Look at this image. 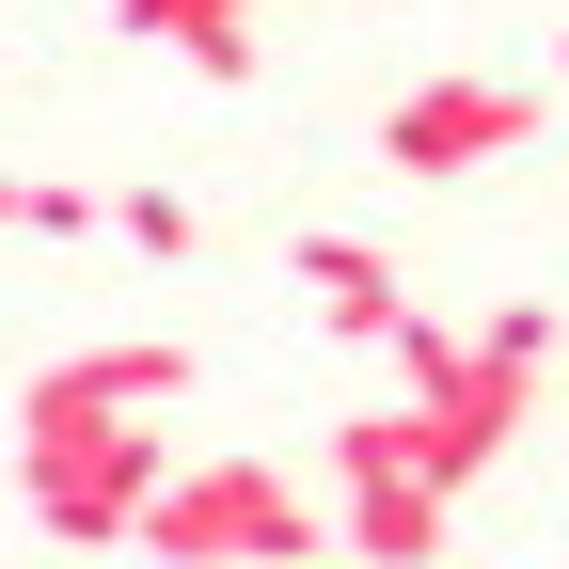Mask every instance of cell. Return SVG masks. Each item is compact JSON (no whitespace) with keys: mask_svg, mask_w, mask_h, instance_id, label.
Wrapping results in <instances>:
<instances>
[{"mask_svg":"<svg viewBox=\"0 0 569 569\" xmlns=\"http://www.w3.org/2000/svg\"><path fill=\"white\" fill-rule=\"evenodd\" d=\"M190 396V348L127 332V348H80V365H48L32 411H17V475H32V522L48 538H142V507H159L174 443L142 411Z\"/></svg>","mask_w":569,"mask_h":569,"instance_id":"obj_1","label":"cell"},{"mask_svg":"<svg viewBox=\"0 0 569 569\" xmlns=\"http://www.w3.org/2000/svg\"><path fill=\"white\" fill-rule=\"evenodd\" d=\"M142 553L159 569H317L332 507L301 475H269V459H190V475H159V507H142Z\"/></svg>","mask_w":569,"mask_h":569,"instance_id":"obj_2","label":"cell"},{"mask_svg":"<svg viewBox=\"0 0 569 569\" xmlns=\"http://www.w3.org/2000/svg\"><path fill=\"white\" fill-rule=\"evenodd\" d=\"M332 490H348L332 538L365 553V569H443V507H459V490L427 475L411 411H348V427H332Z\"/></svg>","mask_w":569,"mask_h":569,"instance_id":"obj_3","label":"cell"},{"mask_svg":"<svg viewBox=\"0 0 569 569\" xmlns=\"http://www.w3.org/2000/svg\"><path fill=\"white\" fill-rule=\"evenodd\" d=\"M538 111H553L538 80H411V96L380 111V159L443 190V174H490V159H522V142H538Z\"/></svg>","mask_w":569,"mask_h":569,"instance_id":"obj_4","label":"cell"},{"mask_svg":"<svg viewBox=\"0 0 569 569\" xmlns=\"http://www.w3.org/2000/svg\"><path fill=\"white\" fill-rule=\"evenodd\" d=\"M142 48H174L190 80H253V0H111Z\"/></svg>","mask_w":569,"mask_h":569,"instance_id":"obj_5","label":"cell"},{"mask_svg":"<svg viewBox=\"0 0 569 569\" xmlns=\"http://www.w3.org/2000/svg\"><path fill=\"white\" fill-rule=\"evenodd\" d=\"M301 301L332 317V332H396L411 301H396V253L380 238H301Z\"/></svg>","mask_w":569,"mask_h":569,"instance_id":"obj_6","label":"cell"},{"mask_svg":"<svg viewBox=\"0 0 569 569\" xmlns=\"http://www.w3.org/2000/svg\"><path fill=\"white\" fill-rule=\"evenodd\" d=\"M111 238L174 269V253H206V206H190V190H127V206H111Z\"/></svg>","mask_w":569,"mask_h":569,"instance_id":"obj_7","label":"cell"},{"mask_svg":"<svg viewBox=\"0 0 569 569\" xmlns=\"http://www.w3.org/2000/svg\"><path fill=\"white\" fill-rule=\"evenodd\" d=\"M17 222H32V174H0V238H17Z\"/></svg>","mask_w":569,"mask_h":569,"instance_id":"obj_8","label":"cell"},{"mask_svg":"<svg viewBox=\"0 0 569 569\" xmlns=\"http://www.w3.org/2000/svg\"><path fill=\"white\" fill-rule=\"evenodd\" d=\"M553 63H569V32H553Z\"/></svg>","mask_w":569,"mask_h":569,"instance_id":"obj_9","label":"cell"}]
</instances>
